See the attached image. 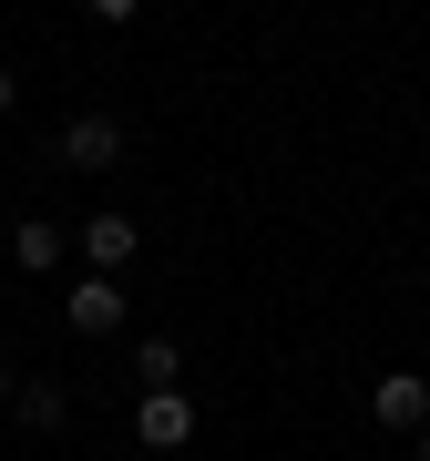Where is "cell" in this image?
Instances as JSON below:
<instances>
[{"label": "cell", "instance_id": "9c48e42d", "mask_svg": "<svg viewBox=\"0 0 430 461\" xmlns=\"http://www.w3.org/2000/svg\"><path fill=\"white\" fill-rule=\"evenodd\" d=\"M83 11H93V21H113V32H123V21L144 11V0H83Z\"/></svg>", "mask_w": 430, "mask_h": 461}, {"label": "cell", "instance_id": "277c9868", "mask_svg": "<svg viewBox=\"0 0 430 461\" xmlns=\"http://www.w3.org/2000/svg\"><path fill=\"white\" fill-rule=\"evenodd\" d=\"M72 329H83V339H113L123 329V277H83V287H72Z\"/></svg>", "mask_w": 430, "mask_h": 461}, {"label": "cell", "instance_id": "30bf717a", "mask_svg": "<svg viewBox=\"0 0 430 461\" xmlns=\"http://www.w3.org/2000/svg\"><path fill=\"white\" fill-rule=\"evenodd\" d=\"M11 103H21V72H0V113H11Z\"/></svg>", "mask_w": 430, "mask_h": 461}, {"label": "cell", "instance_id": "ba28073f", "mask_svg": "<svg viewBox=\"0 0 430 461\" xmlns=\"http://www.w3.org/2000/svg\"><path fill=\"white\" fill-rule=\"evenodd\" d=\"M175 339H133V379H144V390H175Z\"/></svg>", "mask_w": 430, "mask_h": 461}, {"label": "cell", "instance_id": "8fae6325", "mask_svg": "<svg viewBox=\"0 0 430 461\" xmlns=\"http://www.w3.org/2000/svg\"><path fill=\"white\" fill-rule=\"evenodd\" d=\"M0 411H11V369H0Z\"/></svg>", "mask_w": 430, "mask_h": 461}, {"label": "cell", "instance_id": "5b68a950", "mask_svg": "<svg viewBox=\"0 0 430 461\" xmlns=\"http://www.w3.org/2000/svg\"><path fill=\"white\" fill-rule=\"evenodd\" d=\"M83 257H93V277H123V267H133V215L103 205L93 226H83Z\"/></svg>", "mask_w": 430, "mask_h": 461}, {"label": "cell", "instance_id": "6da1fadb", "mask_svg": "<svg viewBox=\"0 0 430 461\" xmlns=\"http://www.w3.org/2000/svg\"><path fill=\"white\" fill-rule=\"evenodd\" d=\"M51 154H62L72 175H113V165H123L133 144H123V123H113V113H72V123H62V144H51Z\"/></svg>", "mask_w": 430, "mask_h": 461}, {"label": "cell", "instance_id": "52a82bcc", "mask_svg": "<svg viewBox=\"0 0 430 461\" xmlns=\"http://www.w3.org/2000/svg\"><path fill=\"white\" fill-rule=\"evenodd\" d=\"M11 420H21V430H62V420H72V400L51 390V379H11Z\"/></svg>", "mask_w": 430, "mask_h": 461}, {"label": "cell", "instance_id": "3957f363", "mask_svg": "<svg viewBox=\"0 0 430 461\" xmlns=\"http://www.w3.org/2000/svg\"><path fill=\"white\" fill-rule=\"evenodd\" d=\"M369 411H380V430H420V420H430V379H420V369H380Z\"/></svg>", "mask_w": 430, "mask_h": 461}, {"label": "cell", "instance_id": "4fadbf2b", "mask_svg": "<svg viewBox=\"0 0 430 461\" xmlns=\"http://www.w3.org/2000/svg\"><path fill=\"white\" fill-rule=\"evenodd\" d=\"M420 185H430V165H420Z\"/></svg>", "mask_w": 430, "mask_h": 461}, {"label": "cell", "instance_id": "8992f818", "mask_svg": "<svg viewBox=\"0 0 430 461\" xmlns=\"http://www.w3.org/2000/svg\"><path fill=\"white\" fill-rule=\"evenodd\" d=\"M11 267H21V277H51V267H62V226L21 215V226H11Z\"/></svg>", "mask_w": 430, "mask_h": 461}, {"label": "cell", "instance_id": "7a4b0ae2", "mask_svg": "<svg viewBox=\"0 0 430 461\" xmlns=\"http://www.w3.org/2000/svg\"><path fill=\"white\" fill-rule=\"evenodd\" d=\"M133 441H144V451H184V441H195V400H184V390H144V400H133Z\"/></svg>", "mask_w": 430, "mask_h": 461}, {"label": "cell", "instance_id": "7c38bea8", "mask_svg": "<svg viewBox=\"0 0 430 461\" xmlns=\"http://www.w3.org/2000/svg\"><path fill=\"white\" fill-rule=\"evenodd\" d=\"M420 461H430V420H420Z\"/></svg>", "mask_w": 430, "mask_h": 461}]
</instances>
